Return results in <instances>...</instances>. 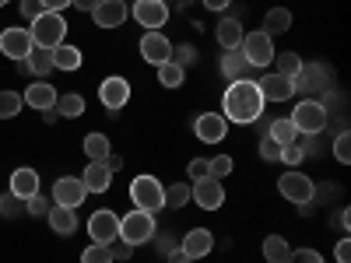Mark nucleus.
I'll use <instances>...</instances> for the list:
<instances>
[{"label":"nucleus","mask_w":351,"mask_h":263,"mask_svg":"<svg viewBox=\"0 0 351 263\" xmlns=\"http://www.w3.org/2000/svg\"><path fill=\"white\" fill-rule=\"evenodd\" d=\"M221 105H225V120H232V123H256L260 116H263V95H260V88H256V81H250V77H243V81H232L228 84V92H225V99H221Z\"/></svg>","instance_id":"obj_1"},{"label":"nucleus","mask_w":351,"mask_h":263,"mask_svg":"<svg viewBox=\"0 0 351 263\" xmlns=\"http://www.w3.org/2000/svg\"><path fill=\"white\" fill-rule=\"evenodd\" d=\"M28 36H32V42L43 46V49H56L67 39V21L56 11H43L32 25H28Z\"/></svg>","instance_id":"obj_2"},{"label":"nucleus","mask_w":351,"mask_h":263,"mask_svg":"<svg viewBox=\"0 0 351 263\" xmlns=\"http://www.w3.org/2000/svg\"><path fill=\"white\" fill-rule=\"evenodd\" d=\"M130 200H134L137 211L155 214V211L165 208V190H162V183L155 179V175H134L130 179Z\"/></svg>","instance_id":"obj_3"},{"label":"nucleus","mask_w":351,"mask_h":263,"mask_svg":"<svg viewBox=\"0 0 351 263\" xmlns=\"http://www.w3.org/2000/svg\"><path fill=\"white\" fill-rule=\"evenodd\" d=\"M239 49H243V56H246L250 67H271V64H274V39L263 32V28H260V32L243 36Z\"/></svg>","instance_id":"obj_4"},{"label":"nucleus","mask_w":351,"mask_h":263,"mask_svg":"<svg viewBox=\"0 0 351 263\" xmlns=\"http://www.w3.org/2000/svg\"><path fill=\"white\" fill-rule=\"evenodd\" d=\"M152 236H155V214L134 208L127 218H120V239H123V242L141 246V242H148Z\"/></svg>","instance_id":"obj_5"},{"label":"nucleus","mask_w":351,"mask_h":263,"mask_svg":"<svg viewBox=\"0 0 351 263\" xmlns=\"http://www.w3.org/2000/svg\"><path fill=\"white\" fill-rule=\"evenodd\" d=\"M288 120L295 123V130H299V134H319V130L327 127V109L319 105L316 99H302L295 109H291Z\"/></svg>","instance_id":"obj_6"},{"label":"nucleus","mask_w":351,"mask_h":263,"mask_svg":"<svg viewBox=\"0 0 351 263\" xmlns=\"http://www.w3.org/2000/svg\"><path fill=\"white\" fill-rule=\"evenodd\" d=\"M278 190H281V197L285 200H291V203H313V190H316V183L309 179L306 172H285L281 179H278Z\"/></svg>","instance_id":"obj_7"},{"label":"nucleus","mask_w":351,"mask_h":263,"mask_svg":"<svg viewBox=\"0 0 351 263\" xmlns=\"http://www.w3.org/2000/svg\"><path fill=\"white\" fill-rule=\"evenodd\" d=\"M134 21L148 32H162V25L169 21V4L165 0H134Z\"/></svg>","instance_id":"obj_8"},{"label":"nucleus","mask_w":351,"mask_h":263,"mask_svg":"<svg viewBox=\"0 0 351 263\" xmlns=\"http://www.w3.org/2000/svg\"><path fill=\"white\" fill-rule=\"evenodd\" d=\"M88 236H92V242H99V246H109L112 239H120V214L95 211L92 218H88Z\"/></svg>","instance_id":"obj_9"},{"label":"nucleus","mask_w":351,"mask_h":263,"mask_svg":"<svg viewBox=\"0 0 351 263\" xmlns=\"http://www.w3.org/2000/svg\"><path fill=\"white\" fill-rule=\"evenodd\" d=\"M84 197H88V190H84L81 179H74V175H64V179H56V183H53V203H56V208H71V211H77L81 203H84Z\"/></svg>","instance_id":"obj_10"},{"label":"nucleus","mask_w":351,"mask_h":263,"mask_svg":"<svg viewBox=\"0 0 351 263\" xmlns=\"http://www.w3.org/2000/svg\"><path fill=\"white\" fill-rule=\"evenodd\" d=\"M99 102H102L106 109H116V112H120V109L130 102V81L120 77V74L106 77V81L99 84Z\"/></svg>","instance_id":"obj_11"},{"label":"nucleus","mask_w":351,"mask_h":263,"mask_svg":"<svg viewBox=\"0 0 351 263\" xmlns=\"http://www.w3.org/2000/svg\"><path fill=\"white\" fill-rule=\"evenodd\" d=\"M190 197L197 200V208L204 211H218L225 203V190H221V179H215V175H208V179H197L190 186Z\"/></svg>","instance_id":"obj_12"},{"label":"nucleus","mask_w":351,"mask_h":263,"mask_svg":"<svg viewBox=\"0 0 351 263\" xmlns=\"http://www.w3.org/2000/svg\"><path fill=\"white\" fill-rule=\"evenodd\" d=\"M193 134L204 140V144H218L228 137V120L221 112H200L193 120Z\"/></svg>","instance_id":"obj_13"},{"label":"nucleus","mask_w":351,"mask_h":263,"mask_svg":"<svg viewBox=\"0 0 351 263\" xmlns=\"http://www.w3.org/2000/svg\"><path fill=\"white\" fill-rule=\"evenodd\" d=\"M256 88H260V95H263V102H285V99H291L295 95V81L291 77H285V74H263L260 81H256Z\"/></svg>","instance_id":"obj_14"},{"label":"nucleus","mask_w":351,"mask_h":263,"mask_svg":"<svg viewBox=\"0 0 351 263\" xmlns=\"http://www.w3.org/2000/svg\"><path fill=\"white\" fill-rule=\"evenodd\" d=\"M32 46L36 42L28 36V28H4V32H0V49H4V56H11V60H25Z\"/></svg>","instance_id":"obj_15"},{"label":"nucleus","mask_w":351,"mask_h":263,"mask_svg":"<svg viewBox=\"0 0 351 263\" xmlns=\"http://www.w3.org/2000/svg\"><path fill=\"white\" fill-rule=\"evenodd\" d=\"M141 56H144L148 64L162 67V64H169V56H172V42H169L162 32H144V39H141Z\"/></svg>","instance_id":"obj_16"},{"label":"nucleus","mask_w":351,"mask_h":263,"mask_svg":"<svg viewBox=\"0 0 351 263\" xmlns=\"http://www.w3.org/2000/svg\"><path fill=\"white\" fill-rule=\"evenodd\" d=\"M92 21L99 28H120L127 21V4L123 0H99L95 11H92Z\"/></svg>","instance_id":"obj_17"},{"label":"nucleus","mask_w":351,"mask_h":263,"mask_svg":"<svg viewBox=\"0 0 351 263\" xmlns=\"http://www.w3.org/2000/svg\"><path fill=\"white\" fill-rule=\"evenodd\" d=\"M25 105H32V109H53L56 105V99H60V95H56V88L49 84V81H32V84H28L25 88Z\"/></svg>","instance_id":"obj_18"},{"label":"nucleus","mask_w":351,"mask_h":263,"mask_svg":"<svg viewBox=\"0 0 351 263\" xmlns=\"http://www.w3.org/2000/svg\"><path fill=\"white\" fill-rule=\"evenodd\" d=\"M215 249V236L208 228H193V231H186V239L180 242V253H186L190 260H200V256H208Z\"/></svg>","instance_id":"obj_19"},{"label":"nucleus","mask_w":351,"mask_h":263,"mask_svg":"<svg viewBox=\"0 0 351 263\" xmlns=\"http://www.w3.org/2000/svg\"><path fill=\"white\" fill-rule=\"evenodd\" d=\"M81 183H84L88 193H106V190L112 186V172H109L102 162H88V168H84V175H81Z\"/></svg>","instance_id":"obj_20"},{"label":"nucleus","mask_w":351,"mask_h":263,"mask_svg":"<svg viewBox=\"0 0 351 263\" xmlns=\"http://www.w3.org/2000/svg\"><path fill=\"white\" fill-rule=\"evenodd\" d=\"M243 25H239V18H221L218 21V28H215V39H218V46L221 49H239V42H243Z\"/></svg>","instance_id":"obj_21"},{"label":"nucleus","mask_w":351,"mask_h":263,"mask_svg":"<svg viewBox=\"0 0 351 263\" xmlns=\"http://www.w3.org/2000/svg\"><path fill=\"white\" fill-rule=\"evenodd\" d=\"M11 193L21 197V200L36 197V193H39V172H36V168H18V172L11 175Z\"/></svg>","instance_id":"obj_22"},{"label":"nucleus","mask_w":351,"mask_h":263,"mask_svg":"<svg viewBox=\"0 0 351 263\" xmlns=\"http://www.w3.org/2000/svg\"><path fill=\"white\" fill-rule=\"evenodd\" d=\"M221 74H225L228 81H243V77L250 74V64H246L243 49H225V56H221Z\"/></svg>","instance_id":"obj_23"},{"label":"nucleus","mask_w":351,"mask_h":263,"mask_svg":"<svg viewBox=\"0 0 351 263\" xmlns=\"http://www.w3.org/2000/svg\"><path fill=\"white\" fill-rule=\"evenodd\" d=\"M46 218H49V228L56 231V236H71V231L77 228V211H71V208H56L53 203Z\"/></svg>","instance_id":"obj_24"},{"label":"nucleus","mask_w":351,"mask_h":263,"mask_svg":"<svg viewBox=\"0 0 351 263\" xmlns=\"http://www.w3.org/2000/svg\"><path fill=\"white\" fill-rule=\"evenodd\" d=\"M84 64V56H81V49L77 46H71V42H60L53 49V67L56 71H77Z\"/></svg>","instance_id":"obj_25"},{"label":"nucleus","mask_w":351,"mask_h":263,"mask_svg":"<svg viewBox=\"0 0 351 263\" xmlns=\"http://www.w3.org/2000/svg\"><path fill=\"white\" fill-rule=\"evenodd\" d=\"M28 71H32V77H46L53 71V49H43V46H32L25 56Z\"/></svg>","instance_id":"obj_26"},{"label":"nucleus","mask_w":351,"mask_h":263,"mask_svg":"<svg viewBox=\"0 0 351 263\" xmlns=\"http://www.w3.org/2000/svg\"><path fill=\"white\" fill-rule=\"evenodd\" d=\"M288 28H291V11H288V8H271L267 18H263V32L274 39V36L288 32Z\"/></svg>","instance_id":"obj_27"},{"label":"nucleus","mask_w":351,"mask_h":263,"mask_svg":"<svg viewBox=\"0 0 351 263\" xmlns=\"http://www.w3.org/2000/svg\"><path fill=\"white\" fill-rule=\"evenodd\" d=\"M288 256H291V249H288V242L281 236H267V239H263V260H267V263H288Z\"/></svg>","instance_id":"obj_28"},{"label":"nucleus","mask_w":351,"mask_h":263,"mask_svg":"<svg viewBox=\"0 0 351 263\" xmlns=\"http://www.w3.org/2000/svg\"><path fill=\"white\" fill-rule=\"evenodd\" d=\"M267 137L278 140L281 148H285V144H295V140H299V130H295V123H291V120H274V123L267 127Z\"/></svg>","instance_id":"obj_29"},{"label":"nucleus","mask_w":351,"mask_h":263,"mask_svg":"<svg viewBox=\"0 0 351 263\" xmlns=\"http://www.w3.org/2000/svg\"><path fill=\"white\" fill-rule=\"evenodd\" d=\"M81 148H84V155L92 158V162H102V158H106V155L112 151V148H109V137H106V134H88Z\"/></svg>","instance_id":"obj_30"},{"label":"nucleus","mask_w":351,"mask_h":263,"mask_svg":"<svg viewBox=\"0 0 351 263\" xmlns=\"http://www.w3.org/2000/svg\"><path fill=\"white\" fill-rule=\"evenodd\" d=\"M274 67L285 77H295V74H302V56L299 53H281V56H274Z\"/></svg>","instance_id":"obj_31"},{"label":"nucleus","mask_w":351,"mask_h":263,"mask_svg":"<svg viewBox=\"0 0 351 263\" xmlns=\"http://www.w3.org/2000/svg\"><path fill=\"white\" fill-rule=\"evenodd\" d=\"M186 203H190V183L165 186V208H186Z\"/></svg>","instance_id":"obj_32"},{"label":"nucleus","mask_w":351,"mask_h":263,"mask_svg":"<svg viewBox=\"0 0 351 263\" xmlns=\"http://www.w3.org/2000/svg\"><path fill=\"white\" fill-rule=\"evenodd\" d=\"M21 105H25V99L18 92H0V120H14Z\"/></svg>","instance_id":"obj_33"},{"label":"nucleus","mask_w":351,"mask_h":263,"mask_svg":"<svg viewBox=\"0 0 351 263\" xmlns=\"http://www.w3.org/2000/svg\"><path fill=\"white\" fill-rule=\"evenodd\" d=\"M56 112H60L64 120H74V116L84 112V99L81 95H60L56 99Z\"/></svg>","instance_id":"obj_34"},{"label":"nucleus","mask_w":351,"mask_h":263,"mask_svg":"<svg viewBox=\"0 0 351 263\" xmlns=\"http://www.w3.org/2000/svg\"><path fill=\"white\" fill-rule=\"evenodd\" d=\"M21 214H25V200L14 197L11 190L0 193V218H21Z\"/></svg>","instance_id":"obj_35"},{"label":"nucleus","mask_w":351,"mask_h":263,"mask_svg":"<svg viewBox=\"0 0 351 263\" xmlns=\"http://www.w3.org/2000/svg\"><path fill=\"white\" fill-rule=\"evenodd\" d=\"M183 77H186V71H183V67H176L172 60L158 67V81H162L165 88H180V84H183Z\"/></svg>","instance_id":"obj_36"},{"label":"nucleus","mask_w":351,"mask_h":263,"mask_svg":"<svg viewBox=\"0 0 351 263\" xmlns=\"http://www.w3.org/2000/svg\"><path fill=\"white\" fill-rule=\"evenodd\" d=\"M81 263H112V253H109V246L92 242V246L81 253Z\"/></svg>","instance_id":"obj_37"},{"label":"nucleus","mask_w":351,"mask_h":263,"mask_svg":"<svg viewBox=\"0 0 351 263\" xmlns=\"http://www.w3.org/2000/svg\"><path fill=\"white\" fill-rule=\"evenodd\" d=\"M169 60H172L176 67H183V71H186V67L197 60V53H193L190 42H183V46H172V56H169Z\"/></svg>","instance_id":"obj_38"},{"label":"nucleus","mask_w":351,"mask_h":263,"mask_svg":"<svg viewBox=\"0 0 351 263\" xmlns=\"http://www.w3.org/2000/svg\"><path fill=\"white\" fill-rule=\"evenodd\" d=\"M49 208H53V203H49L43 193H36V197H28V200H25V211L32 214V218H46V214H49Z\"/></svg>","instance_id":"obj_39"},{"label":"nucleus","mask_w":351,"mask_h":263,"mask_svg":"<svg viewBox=\"0 0 351 263\" xmlns=\"http://www.w3.org/2000/svg\"><path fill=\"white\" fill-rule=\"evenodd\" d=\"M260 158H263V162H281V144L271 140L267 134L260 137Z\"/></svg>","instance_id":"obj_40"},{"label":"nucleus","mask_w":351,"mask_h":263,"mask_svg":"<svg viewBox=\"0 0 351 263\" xmlns=\"http://www.w3.org/2000/svg\"><path fill=\"white\" fill-rule=\"evenodd\" d=\"M208 172L215 175V179H225V175L232 172V158H228V155H218V158H208Z\"/></svg>","instance_id":"obj_41"},{"label":"nucleus","mask_w":351,"mask_h":263,"mask_svg":"<svg viewBox=\"0 0 351 263\" xmlns=\"http://www.w3.org/2000/svg\"><path fill=\"white\" fill-rule=\"evenodd\" d=\"M334 158H337L341 165L351 162V137H348V134H337V140H334Z\"/></svg>","instance_id":"obj_42"},{"label":"nucleus","mask_w":351,"mask_h":263,"mask_svg":"<svg viewBox=\"0 0 351 263\" xmlns=\"http://www.w3.org/2000/svg\"><path fill=\"white\" fill-rule=\"evenodd\" d=\"M306 158V151H302V144L295 140V144H285V148H281V162L285 165H299Z\"/></svg>","instance_id":"obj_43"},{"label":"nucleus","mask_w":351,"mask_h":263,"mask_svg":"<svg viewBox=\"0 0 351 263\" xmlns=\"http://www.w3.org/2000/svg\"><path fill=\"white\" fill-rule=\"evenodd\" d=\"M288 263H327V260L319 256L316 249H295V253L288 256Z\"/></svg>","instance_id":"obj_44"},{"label":"nucleus","mask_w":351,"mask_h":263,"mask_svg":"<svg viewBox=\"0 0 351 263\" xmlns=\"http://www.w3.org/2000/svg\"><path fill=\"white\" fill-rule=\"evenodd\" d=\"M18 11H21L25 21H36V18L43 14V0H21V8H18Z\"/></svg>","instance_id":"obj_45"},{"label":"nucleus","mask_w":351,"mask_h":263,"mask_svg":"<svg viewBox=\"0 0 351 263\" xmlns=\"http://www.w3.org/2000/svg\"><path fill=\"white\" fill-rule=\"evenodd\" d=\"M208 158H193L190 162V183H197V179H208Z\"/></svg>","instance_id":"obj_46"},{"label":"nucleus","mask_w":351,"mask_h":263,"mask_svg":"<svg viewBox=\"0 0 351 263\" xmlns=\"http://www.w3.org/2000/svg\"><path fill=\"white\" fill-rule=\"evenodd\" d=\"M109 253H112V260H130L134 246H130V242H123V239H112V242H109Z\"/></svg>","instance_id":"obj_47"},{"label":"nucleus","mask_w":351,"mask_h":263,"mask_svg":"<svg viewBox=\"0 0 351 263\" xmlns=\"http://www.w3.org/2000/svg\"><path fill=\"white\" fill-rule=\"evenodd\" d=\"M158 253H162V256H172V253H176V239H172V236H165V231L158 236Z\"/></svg>","instance_id":"obj_48"},{"label":"nucleus","mask_w":351,"mask_h":263,"mask_svg":"<svg viewBox=\"0 0 351 263\" xmlns=\"http://www.w3.org/2000/svg\"><path fill=\"white\" fill-rule=\"evenodd\" d=\"M334 228H341V231L351 228V211H348V208H341V211L334 214Z\"/></svg>","instance_id":"obj_49"},{"label":"nucleus","mask_w":351,"mask_h":263,"mask_svg":"<svg viewBox=\"0 0 351 263\" xmlns=\"http://www.w3.org/2000/svg\"><path fill=\"white\" fill-rule=\"evenodd\" d=\"M334 256H337V263H351V242H348V239H341V242H337V249H334Z\"/></svg>","instance_id":"obj_50"},{"label":"nucleus","mask_w":351,"mask_h":263,"mask_svg":"<svg viewBox=\"0 0 351 263\" xmlns=\"http://www.w3.org/2000/svg\"><path fill=\"white\" fill-rule=\"evenodd\" d=\"M102 165H106L109 172H120V168H123V158H120V155H112V151H109V155L102 158Z\"/></svg>","instance_id":"obj_51"},{"label":"nucleus","mask_w":351,"mask_h":263,"mask_svg":"<svg viewBox=\"0 0 351 263\" xmlns=\"http://www.w3.org/2000/svg\"><path fill=\"white\" fill-rule=\"evenodd\" d=\"M64 8H71V0H43V11H56V14H60Z\"/></svg>","instance_id":"obj_52"},{"label":"nucleus","mask_w":351,"mask_h":263,"mask_svg":"<svg viewBox=\"0 0 351 263\" xmlns=\"http://www.w3.org/2000/svg\"><path fill=\"white\" fill-rule=\"evenodd\" d=\"M71 4H74L77 11H88V14H92V11H95V4H99V0H71Z\"/></svg>","instance_id":"obj_53"},{"label":"nucleus","mask_w":351,"mask_h":263,"mask_svg":"<svg viewBox=\"0 0 351 263\" xmlns=\"http://www.w3.org/2000/svg\"><path fill=\"white\" fill-rule=\"evenodd\" d=\"M232 4V0H204V8H208V11H225Z\"/></svg>","instance_id":"obj_54"},{"label":"nucleus","mask_w":351,"mask_h":263,"mask_svg":"<svg viewBox=\"0 0 351 263\" xmlns=\"http://www.w3.org/2000/svg\"><path fill=\"white\" fill-rule=\"evenodd\" d=\"M60 120V112H56V105L53 109H43V123H56Z\"/></svg>","instance_id":"obj_55"},{"label":"nucleus","mask_w":351,"mask_h":263,"mask_svg":"<svg viewBox=\"0 0 351 263\" xmlns=\"http://www.w3.org/2000/svg\"><path fill=\"white\" fill-rule=\"evenodd\" d=\"M169 263H197V260H190L186 253H180V249H176V253L169 256Z\"/></svg>","instance_id":"obj_56"},{"label":"nucleus","mask_w":351,"mask_h":263,"mask_svg":"<svg viewBox=\"0 0 351 263\" xmlns=\"http://www.w3.org/2000/svg\"><path fill=\"white\" fill-rule=\"evenodd\" d=\"M14 64H18V74H21V77H32V71H28V64H25V60H14Z\"/></svg>","instance_id":"obj_57"},{"label":"nucleus","mask_w":351,"mask_h":263,"mask_svg":"<svg viewBox=\"0 0 351 263\" xmlns=\"http://www.w3.org/2000/svg\"><path fill=\"white\" fill-rule=\"evenodd\" d=\"M193 4V0H180V8H190Z\"/></svg>","instance_id":"obj_58"},{"label":"nucleus","mask_w":351,"mask_h":263,"mask_svg":"<svg viewBox=\"0 0 351 263\" xmlns=\"http://www.w3.org/2000/svg\"><path fill=\"white\" fill-rule=\"evenodd\" d=\"M4 4H11V0H0V8H4Z\"/></svg>","instance_id":"obj_59"},{"label":"nucleus","mask_w":351,"mask_h":263,"mask_svg":"<svg viewBox=\"0 0 351 263\" xmlns=\"http://www.w3.org/2000/svg\"><path fill=\"white\" fill-rule=\"evenodd\" d=\"M123 4H127V0H123Z\"/></svg>","instance_id":"obj_60"}]
</instances>
